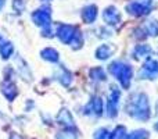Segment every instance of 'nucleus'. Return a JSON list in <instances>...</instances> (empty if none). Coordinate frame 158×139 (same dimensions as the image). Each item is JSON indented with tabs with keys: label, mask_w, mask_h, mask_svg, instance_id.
<instances>
[{
	"label": "nucleus",
	"mask_w": 158,
	"mask_h": 139,
	"mask_svg": "<svg viewBox=\"0 0 158 139\" xmlns=\"http://www.w3.org/2000/svg\"><path fill=\"white\" fill-rule=\"evenodd\" d=\"M128 114L131 117L136 118L140 121H147L150 118L151 113H150V103H148V98L146 93L142 92H136L129 98L128 100Z\"/></svg>",
	"instance_id": "1"
},
{
	"label": "nucleus",
	"mask_w": 158,
	"mask_h": 139,
	"mask_svg": "<svg viewBox=\"0 0 158 139\" xmlns=\"http://www.w3.org/2000/svg\"><path fill=\"white\" fill-rule=\"evenodd\" d=\"M108 72L111 75H114L115 78L119 81V84L122 85L123 89H128L131 86V82H132V67L129 64L123 63V61H112L111 64L108 66Z\"/></svg>",
	"instance_id": "2"
},
{
	"label": "nucleus",
	"mask_w": 158,
	"mask_h": 139,
	"mask_svg": "<svg viewBox=\"0 0 158 139\" xmlns=\"http://www.w3.org/2000/svg\"><path fill=\"white\" fill-rule=\"evenodd\" d=\"M151 10H153V0H135L126 6V11L136 17L147 15Z\"/></svg>",
	"instance_id": "3"
},
{
	"label": "nucleus",
	"mask_w": 158,
	"mask_h": 139,
	"mask_svg": "<svg viewBox=\"0 0 158 139\" xmlns=\"http://www.w3.org/2000/svg\"><path fill=\"white\" fill-rule=\"evenodd\" d=\"M139 76L142 79H156L158 76V59H153L151 56L146 59L139 71Z\"/></svg>",
	"instance_id": "4"
},
{
	"label": "nucleus",
	"mask_w": 158,
	"mask_h": 139,
	"mask_svg": "<svg viewBox=\"0 0 158 139\" xmlns=\"http://www.w3.org/2000/svg\"><path fill=\"white\" fill-rule=\"evenodd\" d=\"M32 20L36 25L44 28H50L52 25V11H50V7H40L36 11L32 13Z\"/></svg>",
	"instance_id": "5"
},
{
	"label": "nucleus",
	"mask_w": 158,
	"mask_h": 139,
	"mask_svg": "<svg viewBox=\"0 0 158 139\" xmlns=\"http://www.w3.org/2000/svg\"><path fill=\"white\" fill-rule=\"evenodd\" d=\"M78 32H79V29L77 27H74V25H68V24H60L58 28H57L58 39L65 45H71Z\"/></svg>",
	"instance_id": "6"
},
{
	"label": "nucleus",
	"mask_w": 158,
	"mask_h": 139,
	"mask_svg": "<svg viewBox=\"0 0 158 139\" xmlns=\"http://www.w3.org/2000/svg\"><path fill=\"white\" fill-rule=\"evenodd\" d=\"M119 98H121V92L118 90V88L111 86V93H110L108 99H107V115H108V117L114 118L115 115H117Z\"/></svg>",
	"instance_id": "7"
},
{
	"label": "nucleus",
	"mask_w": 158,
	"mask_h": 139,
	"mask_svg": "<svg viewBox=\"0 0 158 139\" xmlns=\"http://www.w3.org/2000/svg\"><path fill=\"white\" fill-rule=\"evenodd\" d=\"M103 18L107 25H118L121 22V14H119V11L117 10V7L110 6V7H107L106 10H104Z\"/></svg>",
	"instance_id": "8"
},
{
	"label": "nucleus",
	"mask_w": 158,
	"mask_h": 139,
	"mask_svg": "<svg viewBox=\"0 0 158 139\" xmlns=\"http://www.w3.org/2000/svg\"><path fill=\"white\" fill-rule=\"evenodd\" d=\"M85 114H94V115H101L103 114V100L98 96L93 98L89 102L86 107H85Z\"/></svg>",
	"instance_id": "9"
},
{
	"label": "nucleus",
	"mask_w": 158,
	"mask_h": 139,
	"mask_svg": "<svg viewBox=\"0 0 158 139\" xmlns=\"http://www.w3.org/2000/svg\"><path fill=\"white\" fill-rule=\"evenodd\" d=\"M115 50H117V46H115V45L104 43L96 49V57H97L98 60H107V59H110L112 54H114Z\"/></svg>",
	"instance_id": "10"
},
{
	"label": "nucleus",
	"mask_w": 158,
	"mask_h": 139,
	"mask_svg": "<svg viewBox=\"0 0 158 139\" xmlns=\"http://www.w3.org/2000/svg\"><path fill=\"white\" fill-rule=\"evenodd\" d=\"M57 123L60 125L65 127L67 129H75V124H74V118H72L71 113L67 109H63L57 115Z\"/></svg>",
	"instance_id": "11"
},
{
	"label": "nucleus",
	"mask_w": 158,
	"mask_h": 139,
	"mask_svg": "<svg viewBox=\"0 0 158 139\" xmlns=\"http://www.w3.org/2000/svg\"><path fill=\"white\" fill-rule=\"evenodd\" d=\"M97 18V6L89 4L82 10V20L85 21V24H93Z\"/></svg>",
	"instance_id": "12"
},
{
	"label": "nucleus",
	"mask_w": 158,
	"mask_h": 139,
	"mask_svg": "<svg viewBox=\"0 0 158 139\" xmlns=\"http://www.w3.org/2000/svg\"><path fill=\"white\" fill-rule=\"evenodd\" d=\"M2 93L8 102H13L15 99V96L18 95V90H17L15 84H13L11 81H6L2 85Z\"/></svg>",
	"instance_id": "13"
},
{
	"label": "nucleus",
	"mask_w": 158,
	"mask_h": 139,
	"mask_svg": "<svg viewBox=\"0 0 158 139\" xmlns=\"http://www.w3.org/2000/svg\"><path fill=\"white\" fill-rule=\"evenodd\" d=\"M151 52H153V49H151L148 45H146V43L136 45L132 56H133V59H136V60H140V59H144V57H150Z\"/></svg>",
	"instance_id": "14"
},
{
	"label": "nucleus",
	"mask_w": 158,
	"mask_h": 139,
	"mask_svg": "<svg viewBox=\"0 0 158 139\" xmlns=\"http://www.w3.org/2000/svg\"><path fill=\"white\" fill-rule=\"evenodd\" d=\"M40 56L43 60L50 61V63H57L58 59H60L58 52L56 49H53V47H46V49H43L40 52Z\"/></svg>",
	"instance_id": "15"
},
{
	"label": "nucleus",
	"mask_w": 158,
	"mask_h": 139,
	"mask_svg": "<svg viewBox=\"0 0 158 139\" xmlns=\"http://www.w3.org/2000/svg\"><path fill=\"white\" fill-rule=\"evenodd\" d=\"M57 78H58V81L64 85V86H69L71 82H72V74L69 72L67 68H64V67H60Z\"/></svg>",
	"instance_id": "16"
},
{
	"label": "nucleus",
	"mask_w": 158,
	"mask_h": 139,
	"mask_svg": "<svg viewBox=\"0 0 158 139\" xmlns=\"http://www.w3.org/2000/svg\"><path fill=\"white\" fill-rule=\"evenodd\" d=\"M144 32L147 36H153V38H156L158 36V21L157 20H150V21H147L144 24Z\"/></svg>",
	"instance_id": "17"
},
{
	"label": "nucleus",
	"mask_w": 158,
	"mask_h": 139,
	"mask_svg": "<svg viewBox=\"0 0 158 139\" xmlns=\"http://www.w3.org/2000/svg\"><path fill=\"white\" fill-rule=\"evenodd\" d=\"M89 76L93 81H106L107 79V74L101 67H94L89 71Z\"/></svg>",
	"instance_id": "18"
},
{
	"label": "nucleus",
	"mask_w": 158,
	"mask_h": 139,
	"mask_svg": "<svg viewBox=\"0 0 158 139\" xmlns=\"http://www.w3.org/2000/svg\"><path fill=\"white\" fill-rule=\"evenodd\" d=\"M128 137V132H126V128L123 125H119L114 129V131L110 134L108 139H126Z\"/></svg>",
	"instance_id": "19"
},
{
	"label": "nucleus",
	"mask_w": 158,
	"mask_h": 139,
	"mask_svg": "<svg viewBox=\"0 0 158 139\" xmlns=\"http://www.w3.org/2000/svg\"><path fill=\"white\" fill-rule=\"evenodd\" d=\"M148 138V131L146 129H137V131H133L132 134H129L126 139H147Z\"/></svg>",
	"instance_id": "20"
},
{
	"label": "nucleus",
	"mask_w": 158,
	"mask_h": 139,
	"mask_svg": "<svg viewBox=\"0 0 158 139\" xmlns=\"http://www.w3.org/2000/svg\"><path fill=\"white\" fill-rule=\"evenodd\" d=\"M57 139H77V132L75 129H64V131L58 132Z\"/></svg>",
	"instance_id": "21"
},
{
	"label": "nucleus",
	"mask_w": 158,
	"mask_h": 139,
	"mask_svg": "<svg viewBox=\"0 0 158 139\" xmlns=\"http://www.w3.org/2000/svg\"><path fill=\"white\" fill-rule=\"evenodd\" d=\"M110 138V132L107 128H100L94 132V139H108Z\"/></svg>",
	"instance_id": "22"
},
{
	"label": "nucleus",
	"mask_w": 158,
	"mask_h": 139,
	"mask_svg": "<svg viewBox=\"0 0 158 139\" xmlns=\"http://www.w3.org/2000/svg\"><path fill=\"white\" fill-rule=\"evenodd\" d=\"M13 7L18 14H21L25 10V2L24 0H13Z\"/></svg>",
	"instance_id": "23"
},
{
	"label": "nucleus",
	"mask_w": 158,
	"mask_h": 139,
	"mask_svg": "<svg viewBox=\"0 0 158 139\" xmlns=\"http://www.w3.org/2000/svg\"><path fill=\"white\" fill-rule=\"evenodd\" d=\"M10 139H24L21 137V135H18V134H11L10 135Z\"/></svg>",
	"instance_id": "24"
},
{
	"label": "nucleus",
	"mask_w": 158,
	"mask_h": 139,
	"mask_svg": "<svg viewBox=\"0 0 158 139\" xmlns=\"http://www.w3.org/2000/svg\"><path fill=\"white\" fill-rule=\"evenodd\" d=\"M4 3H6V0H0V10L3 8V6H4Z\"/></svg>",
	"instance_id": "25"
}]
</instances>
